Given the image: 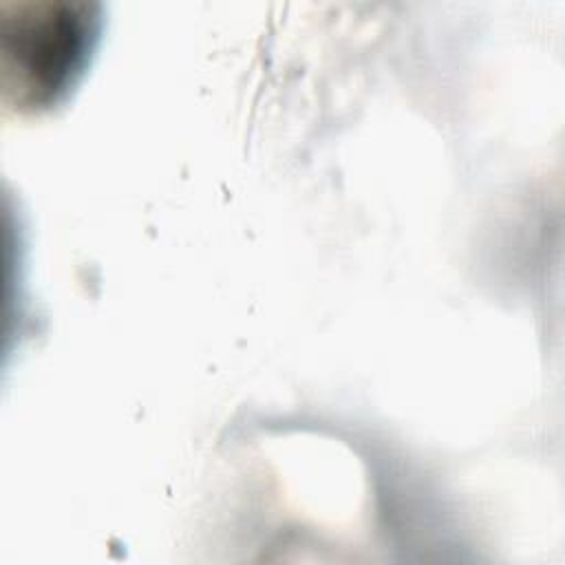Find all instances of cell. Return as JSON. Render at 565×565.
Masks as SVG:
<instances>
[{"label":"cell","mask_w":565,"mask_h":565,"mask_svg":"<svg viewBox=\"0 0 565 565\" xmlns=\"http://www.w3.org/2000/svg\"><path fill=\"white\" fill-rule=\"evenodd\" d=\"M102 31L99 7L26 4L18 20H4V88L18 110H49L77 86Z\"/></svg>","instance_id":"cell-1"}]
</instances>
